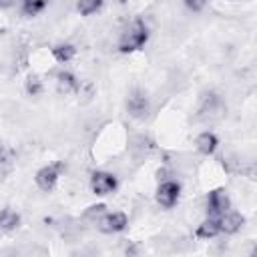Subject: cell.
Segmentation results:
<instances>
[{
	"label": "cell",
	"mask_w": 257,
	"mask_h": 257,
	"mask_svg": "<svg viewBox=\"0 0 257 257\" xmlns=\"http://www.w3.org/2000/svg\"><path fill=\"white\" fill-rule=\"evenodd\" d=\"M147 40H149V28L145 26L143 20H135L122 30V34L118 38V50L122 54L137 52L147 44Z\"/></svg>",
	"instance_id": "obj_1"
},
{
	"label": "cell",
	"mask_w": 257,
	"mask_h": 257,
	"mask_svg": "<svg viewBox=\"0 0 257 257\" xmlns=\"http://www.w3.org/2000/svg\"><path fill=\"white\" fill-rule=\"evenodd\" d=\"M62 171H64V163H62V161H56V163H50V165L40 167V169L36 171V175H34L36 187H38L40 191H44V193H50V191L56 187V183H58Z\"/></svg>",
	"instance_id": "obj_2"
},
{
	"label": "cell",
	"mask_w": 257,
	"mask_h": 257,
	"mask_svg": "<svg viewBox=\"0 0 257 257\" xmlns=\"http://www.w3.org/2000/svg\"><path fill=\"white\" fill-rule=\"evenodd\" d=\"M225 112V104L221 100L219 94L215 92H207L203 94L201 98V104H199V110H197V116L201 120H215V118H221Z\"/></svg>",
	"instance_id": "obj_3"
},
{
	"label": "cell",
	"mask_w": 257,
	"mask_h": 257,
	"mask_svg": "<svg viewBox=\"0 0 257 257\" xmlns=\"http://www.w3.org/2000/svg\"><path fill=\"white\" fill-rule=\"evenodd\" d=\"M151 110V100L143 90H133L126 96V112L137 120H145Z\"/></svg>",
	"instance_id": "obj_4"
},
{
	"label": "cell",
	"mask_w": 257,
	"mask_h": 257,
	"mask_svg": "<svg viewBox=\"0 0 257 257\" xmlns=\"http://www.w3.org/2000/svg\"><path fill=\"white\" fill-rule=\"evenodd\" d=\"M118 187V181L112 173H106V171H96L92 173L90 177V191L98 197H104V195H110L114 189Z\"/></svg>",
	"instance_id": "obj_5"
},
{
	"label": "cell",
	"mask_w": 257,
	"mask_h": 257,
	"mask_svg": "<svg viewBox=\"0 0 257 257\" xmlns=\"http://www.w3.org/2000/svg\"><path fill=\"white\" fill-rule=\"evenodd\" d=\"M179 197H181V185L175 183V181H165V183H161V185L157 187L155 199H157V203H159L161 207H165V209L175 207L177 201H179Z\"/></svg>",
	"instance_id": "obj_6"
},
{
	"label": "cell",
	"mask_w": 257,
	"mask_h": 257,
	"mask_svg": "<svg viewBox=\"0 0 257 257\" xmlns=\"http://www.w3.org/2000/svg\"><path fill=\"white\" fill-rule=\"evenodd\" d=\"M128 225V217L122 213V211H112V213H104L100 219H98V229L106 235H112V233H120L124 231Z\"/></svg>",
	"instance_id": "obj_7"
},
{
	"label": "cell",
	"mask_w": 257,
	"mask_h": 257,
	"mask_svg": "<svg viewBox=\"0 0 257 257\" xmlns=\"http://www.w3.org/2000/svg\"><path fill=\"white\" fill-rule=\"evenodd\" d=\"M229 207H231V201H229L227 191L215 189L207 195V215L209 217H221L225 211H229Z\"/></svg>",
	"instance_id": "obj_8"
},
{
	"label": "cell",
	"mask_w": 257,
	"mask_h": 257,
	"mask_svg": "<svg viewBox=\"0 0 257 257\" xmlns=\"http://www.w3.org/2000/svg\"><path fill=\"white\" fill-rule=\"evenodd\" d=\"M245 225V217L241 213H235V211H225L221 217H219V227H221V233H227V235H233L237 231H241V227Z\"/></svg>",
	"instance_id": "obj_9"
},
{
	"label": "cell",
	"mask_w": 257,
	"mask_h": 257,
	"mask_svg": "<svg viewBox=\"0 0 257 257\" xmlns=\"http://www.w3.org/2000/svg\"><path fill=\"white\" fill-rule=\"evenodd\" d=\"M195 147H197V151H199L201 155L209 157V155H213V153L217 151V147H219V139H217L215 133L205 131V133H201V135L195 139Z\"/></svg>",
	"instance_id": "obj_10"
},
{
	"label": "cell",
	"mask_w": 257,
	"mask_h": 257,
	"mask_svg": "<svg viewBox=\"0 0 257 257\" xmlns=\"http://www.w3.org/2000/svg\"><path fill=\"white\" fill-rule=\"evenodd\" d=\"M56 86H58V90H60L62 94H74V92L78 90L80 82H78V78H76L72 72L60 70V72L56 74Z\"/></svg>",
	"instance_id": "obj_11"
},
{
	"label": "cell",
	"mask_w": 257,
	"mask_h": 257,
	"mask_svg": "<svg viewBox=\"0 0 257 257\" xmlns=\"http://www.w3.org/2000/svg\"><path fill=\"white\" fill-rule=\"evenodd\" d=\"M221 233V227H219V217H207L195 231V235L199 239H213Z\"/></svg>",
	"instance_id": "obj_12"
},
{
	"label": "cell",
	"mask_w": 257,
	"mask_h": 257,
	"mask_svg": "<svg viewBox=\"0 0 257 257\" xmlns=\"http://www.w3.org/2000/svg\"><path fill=\"white\" fill-rule=\"evenodd\" d=\"M20 227V215L10 209V207H4L0 211V229L2 231H16Z\"/></svg>",
	"instance_id": "obj_13"
},
{
	"label": "cell",
	"mask_w": 257,
	"mask_h": 257,
	"mask_svg": "<svg viewBox=\"0 0 257 257\" xmlns=\"http://www.w3.org/2000/svg\"><path fill=\"white\" fill-rule=\"evenodd\" d=\"M52 56H54V60H56V62L66 64V62H70V60L76 56V46H74V44H70V42L56 44V46L52 48Z\"/></svg>",
	"instance_id": "obj_14"
},
{
	"label": "cell",
	"mask_w": 257,
	"mask_h": 257,
	"mask_svg": "<svg viewBox=\"0 0 257 257\" xmlns=\"http://www.w3.org/2000/svg\"><path fill=\"white\" fill-rule=\"evenodd\" d=\"M46 8V0H22V14L32 18Z\"/></svg>",
	"instance_id": "obj_15"
},
{
	"label": "cell",
	"mask_w": 257,
	"mask_h": 257,
	"mask_svg": "<svg viewBox=\"0 0 257 257\" xmlns=\"http://www.w3.org/2000/svg\"><path fill=\"white\" fill-rule=\"evenodd\" d=\"M12 161H14V157H12L10 149L0 143V179L12 171Z\"/></svg>",
	"instance_id": "obj_16"
},
{
	"label": "cell",
	"mask_w": 257,
	"mask_h": 257,
	"mask_svg": "<svg viewBox=\"0 0 257 257\" xmlns=\"http://www.w3.org/2000/svg\"><path fill=\"white\" fill-rule=\"evenodd\" d=\"M102 8V0H78L76 2V10L82 16H90L94 12H98Z\"/></svg>",
	"instance_id": "obj_17"
},
{
	"label": "cell",
	"mask_w": 257,
	"mask_h": 257,
	"mask_svg": "<svg viewBox=\"0 0 257 257\" xmlns=\"http://www.w3.org/2000/svg\"><path fill=\"white\" fill-rule=\"evenodd\" d=\"M42 88H44V84H42L40 76L38 74H28V78H26V92L30 96H38L42 92Z\"/></svg>",
	"instance_id": "obj_18"
},
{
	"label": "cell",
	"mask_w": 257,
	"mask_h": 257,
	"mask_svg": "<svg viewBox=\"0 0 257 257\" xmlns=\"http://www.w3.org/2000/svg\"><path fill=\"white\" fill-rule=\"evenodd\" d=\"M104 213H106V205H102V203L90 205V207L84 211V219H88V221H98Z\"/></svg>",
	"instance_id": "obj_19"
},
{
	"label": "cell",
	"mask_w": 257,
	"mask_h": 257,
	"mask_svg": "<svg viewBox=\"0 0 257 257\" xmlns=\"http://www.w3.org/2000/svg\"><path fill=\"white\" fill-rule=\"evenodd\" d=\"M185 6L193 12H201L207 6V0H185Z\"/></svg>",
	"instance_id": "obj_20"
},
{
	"label": "cell",
	"mask_w": 257,
	"mask_h": 257,
	"mask_svg": "<svg viewBox=\"0 0 257 257\" xmlns=\"http://www.w3.org/2000/svg\"><path fill=\"white\" fill-rule=\"evenodd\" d=\"M239 173H243L247 179L255 181V163H249V165H243V167H239Z\"/></svg>",
	"instance_id": "obj_21"
},
{
	"label": "cell",
	"mask_w": 257,
	"mask_h": 257,
	"mask_svg": "<svg viewBox=\"0 0 257 257\" xmlns=\"http://www.w3.org/2000/svg\"><path fill=\"white\" fill-rule=\"evenodd\" d=\"M14 2H16V0H0V10H4V8H10V6H14Z\"/></svg>",
	"instance_id": "obj_22"
}]
</instances>
